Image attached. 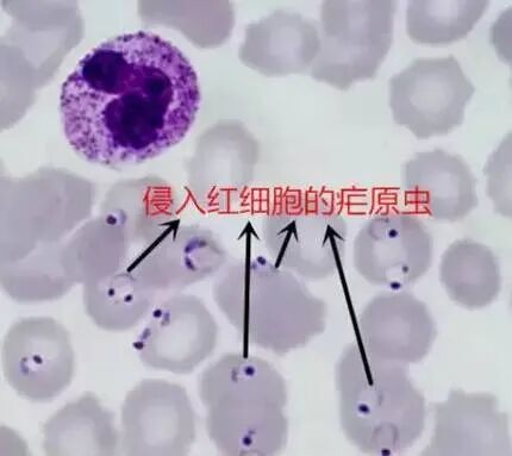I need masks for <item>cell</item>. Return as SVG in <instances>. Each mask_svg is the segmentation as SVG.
<instances>
[{
	"mask_svg": "<svg viewBox=\"0 0 512 456\" xmlns=\"http://www.w3.org/2000/svg\"><path fill=\"white\" fill-rule=\"evenodd\" d=\"M335 387L342 434L362 454H403L421 439L427 401L407 366L374 359L352 342L336 361Z\"/></svg>",
	"mask_w": 512,
	"mask_h": 456,
	"instance_id": "cell-4",
	"label": "cell"
},
{
	"mask_svg": "<svg viewBox=\"0 0 512 456\" xmlns=\"http://www.w3.org/2000/svg\"><path fill=\"white\" fill-rule=\"evenodd\" d=\"M77 358L70 331L49 316L17 320L2 341L3 377L24 401L51 403L76 377Z\"/></svg>",
	"mask_w": 512,
	"mask_h": 456,
	"instance_id": "cell-8",
	"label": "cell"
},
{
	"mask_svg": "<svg viewBox=\"0 0 512 456\" xmlns=\"http://www.w3.org/2000/svg\"><path fill=\"white\" fill-rule=\"evenodd\" d=\"M390 109L397 126L420 140L446 136L461 126L476 86L457 58L416 59L389 81Z\"/></svg>",
	"mask_w": 512,
	"mask_h": 456,
	"instance_id": "cell-7",
	"label": "cell"
},
{
	"mask_svg": "<svg viewBox=\"0 0 512 456\" xmlns=\"http://www.w3.org/2000/svg\"><path fill=\"white\" fill-rule=\"evenodd\" d=\"M121 449L129 456H185L197 441V415L189 392L167 379L131 387L121 408Z\"/></svg>",
	"mask_w": 512,
	"mask_h": 456,
	"instance_id": "cell-9",
	"label": "cell"
},
{
	"mask_svg": "<svg viewBox=\"0 0 512 456\" xmlns=\"http://www.w3.org/2000/svg\"><path fill=\"white\" fill-rule=\"evenodd\" d=\"M262 235L273 264L307 281L332 278L346 256V217L329 204L295 199L267 214Z\"/></svg>",
	"mask_w": 512,
	"mask_h": 456,
	"instance_id": "cell-6",
	"label": "cell"
},
{
	"mask_svg": "<svg viewBox=\"0 0 512 456\" xmlns=\"http://www.w3.org/2000/svg\"><path fill=\"white\" fill-rule=\"evenodd\" d=\"M402 186L412 208L436 222H462L479 205L471 167L461 156L440 148L405 162Z\"/></svg>",
	"mask_w": 512,
	"mask_h": 456,
	"instance_id": "cell-14",
	"label": "cell"
},
{
	"mask_svg": "<svg viewBox=\"0 0 512 456\" xmlns=\"http://www.w3.org/2000/svg\"><path fill=\"white\" fill-rule=\"evenodd\" d=\"M42 451L48 456L120 454L121 430L115 414L95 392L87 391L48 418L42 427Z\"/></svg>",
	"mask_w": 512,
	"mask_h": 456,
	"instance_id": "cell-17",
	"label": "cell"
},
{
	"mask_svg": "<svg viewBox=\"0 0 512 456\" xmlns=\"http://www.w3.org/2000/svg\"><path fill=\"white\" fill-rule=\"evenodd\" d=\"M110 206L126 226L131 240L151 242L172 220L177 201L170 187L146 184L122 192Z\"/></svg>",
	"mask_w": 512,
	"mask_h": 456,
	"instance_id": "cell-21",
	"label": "cell"
},
{
	"mask_svg": "<svg viewBox=\"0 0 512 456\" xmlns=\"http://www.w3.org/2000/svg\"><path fill=\"white\" fill-rule=\"evenodd\" d=\"M201 102L197 72L183 52L159 35L136 31L83 56L62 84L60 115L74 152L122 170L179 145Z\"/></svg>",
	"mask_w": 512,
	"mask_h": 456,
	"instance_id": "cell-1",
	"label": "cell"
},
{
	"mask_svg": "<svg viewBox=\"0 0 512 456\" xmlns=\"http://www.w3.org/2000/svg\"><path fill=\"white\" fill-rule=\"evenodd\" d=\"M395 0H328L321 5V49L310 76L347 91L372 80L393 42Z\"/></svg>",
	"mask_w": 512,
	"mask_h": 456,
	"instance_id": "cell-5",
	"label": "cell"
},
{
	"mask_svg": "<svg viewBox=\"0 0 512 456\" xmlns=\"http://www.w3.org/2000/svg\"><path fill=\"white\" fill-rule=\"evenodd\" d=\"M220 327L202 298L174 293L156 303L134 349L149 370L189 376L211 358Z\"/></svg>",
	"mask_w": 512,
	"mask_h": 456,
	"instance_id": "cell-11",
	"label": "cell"
},
{
	"mask_svg": "<svg viewBox=\"0 0 512 456\" xmlns=\"http://www.w3.org/2000/svg\"><path fill=\"white\" fill-rule=\"evenodd\" d=\"M321 49L318 23L279 10L249 29L245 59L270 77L310 72Z\"/></svg>",
	"mask_w": 512,
	"mask_h": 456,
	"instance_id": "cell-16",
	"label": "cell"
},
{
	"mask_svg": "<svg viewBox=\"0 0 512 456\" xmlns=\"http://www.w3.org/2000/svg\"><path fill=\"white\" fill-rule=\"evenodd\" d=\"M212 298L247 345L277 356L307 347L327 328L326 301L301 278L262 258L226 267Z\"/></svg>",
	"mask_w": 512,
	"mask_h": 456,
	"instance_id": "cell-3",
	"label": "cell"
},
{
	"mask_svg": "<svg viewBox=\"0 0 512 456\" xmlns=\"http://www.w3.org/2000/svg\"><path fill=\"white\" fill-rule=\"evenodd\" d=\"M74 284L61 268L10 267L2 272V289L12 301L41 304L60 301Z\"/></svg>",
	"mask_w": 512,
	"mask_h": 456,
	"instance_id": "cell-22",
	"label": "cell"
},
{
	"mask_svg": "<svg viewBox=\"0 0 512 456\" xmlns=\"http://www.w3.org/2000/svg\"><path fill=\"white\" fill-rule=\"evenodd\" d=\"M361 347L374 359L411 366L427 358L437 339L429 306L409 290H384L359 317Z\"/></svg>",
	"mask_w": 512,
	"mask_h": 456,
	"instance_id": "cell-13",
	"label": "cell"
},
{
	"mask_svg": "<svg viewBox=\"0 0 512 456\" xmlns=\"http://www.w3.org/2000/svg\"><path fill=\"white\" fill-rule=\"evenodd\" d=\"M159 295L140 283L129 271H121L101 283L84 286L83 304L87 317L106 333H126L139 327Z\"/></svg>",
	"mask_w": 512,
	"mask_h": 456,
	"instance_id": "cell-19",
	"label": "cell"
},
{
	"mask_svg": "<svg viewBox=\"0 0 512 456\" xmlns=\"http://www.w3.org/2000/svg\"><path fill=\"white\" fill-rule=\"evenodd\" d=\"M440 283L452 302L466 310H482L501 295V265L490 247L472 239L452 243L442 254Z\"/></svg>",
	"mask_w": 512,
	"mask_h": 456,
	"instance_id": "cell-18",
	"label": "cell"
},
{
	"mask_svg": "<svg viewBox=\"0 0 512 456\" xmlns=\"http://www.w3.org/2000/svg\"><path fill=\"white\" fill-rule=\"evenodd\" d=\"M432 410L433 434L422 455L511 456L510 416L493 393L454 389Z\"/></svg>",
	"mask_w": 512,
	"mask_h": 456,
	"instance_id": "cell-12",
	"label": "cell"
},
{
	"mask_svg": "<svg viewBox=\"0 0 512 456\" xmlns=\"http://www.w3.org/2000/svg\"><path fill=\"white\" fill-rule=\"evenodd\" d=\"M205 430L226 456H274L289 442V390L276 366L260 356L227 353L198 378Z\"/></svg>",
	"mask_w": 512,
	"mask_h": 456,
	"instance_id": "cell-2",
	"label": "cell"
},
{
	"mask_svg": "<svg viewBox=\"0 0 512 456\" xmlns=\"http://www.w3.org/2000/svg\"><path fill=\"white\" fill-rule=\"evenodd\" d=\"M226 262V249L211 231L184 227L161 239L128 271L160 295L183 292L214 276Z\"/></svg>",
	"mask_w": 512,
	"mask_h": 456,
	"instance_id": "cell-15",
	"label": "cell"
},
{
	"mask_svg": "<svg viewBox=\"0 0 512 456\" xmlns=\"http://www.w3.org/2000/svg\"><path fill=\"white\" fill-rule=\"evenodd\" d=\"M510 135L508 136L509 140ZM508 141H503L497 151L492 154L484 168L487 176V195H489L497 214L511 217V156L505 161V156L511 152V146L505 152Z\"/></svg>",
	"mask_w": 512,
	"mask_h": 456,
	"instance_id": "cell-23",
	"label": "cell"
},
{
	"mask_svg": "<svg viewBox=\"0 0 512 456\" xmlns=\"http://www.w3.org/2000/svg\"><path fill=\"white\" fill-rule=\"evenodd\" d=\"M487 0H412L405 24L411 41L442 46L464 40L482 20Z\"/></svg>",
	"mask_w": 512,
	"mask_h": 456,
	"instance_id": "cell-20",
	"label": "cell"
},
{
	"mask_svg": "<svg viewBox=\"0 0 512 456\" xmlns=\"http://www.w3.org/2000/svg\"><path fill=\"white\" fill-rule=\"evenodd\" d=\"M354 267L368 284L409 290L429 272L434 239L420 216L385 211L367 220L355 236Z\"/></svg>",
	"mask_w": 512,
	"mask_h": 456,
	"instance_id": "cell-10",
	"label": "cell"
}]
</instances>
